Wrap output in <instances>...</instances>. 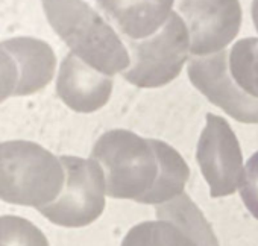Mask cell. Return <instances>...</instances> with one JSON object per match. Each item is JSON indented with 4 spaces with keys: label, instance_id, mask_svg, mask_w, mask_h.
<instances>
[{
    "label": "cell",
    "instance_id": "5",
    "mask_svg": "<svg viewBox=\"0 0 258 246\" xmlns=\"http://www.w3.org/2000/svg\"><path fill=\"white\" fill-rule=\"evenodd\" d=\"M59 160L66 170L64 189L52 204L38 211L58 226H87L97 220L105 210V172L93 158L62 155Z\"/></svg>",
    "mask_w": 258,
    "mask_h": 246
},
{
    "label": "cell",
    "instance_id": "16",
    "mask_svg": "<svg viewBox=\"0 0 258 246\" xmlns=\"http://www.w3.org/2000/svg\"><path fill=\"white\" fill-rule=\"evenodd\" d=\"M0 246H49L44 232L20 216H0Z\"/></svg>",
    "mask_w": 258,
    "mask_h": 246
},
{
    "label": "cell",
    "instance_id": "17",
    "mask_svg": "<svg viewBox=\"0 0 258 246\" xmlns=\"http://www.w3.org/2000/svg\"><path fill=\"white\" fill-rule=\"evenodd\" d=\"M238 190L244 207L258 220V151L247 160Z\"/></svg>",
    "mask_w": 258,
    "mask_h": 246
},
{
    "label": "cell",
    "instance_id": "3",
    "mask_svg": "<svg viewBox=\"0 0 258 246\" xmlns=\"http://www.w3.org/2000/svg\"><path fill=\"white\" fill-rule=\"evenodd\" d=\"M90 158L96 160L106 181V195L143 204L160 175V158L152 139L127 130H111L94 143Z\"/></svg>",
    "mask_w": 258,
    "mask_h": 246
},
{
    "label": "cell",
    "instance_id": "18",
    "mask_svg": "<svg viewBox=\"0 0 258 246\" xmlns=\"http://www.w3.org/2000/svg\"><path fill=\"white\" fill-rule=\"evenodd\" d=\"M19 67L16 59L0 47V103L14 96L19 85Z\"/></svg>",
    "mask_w": 258,
    "mask_h": 246
},
{
    "label": "cell",
    "instance_id": "4",
    "mask_svg": "<svg viewBox=\"0 0 258 246\" xmlns=\"http://www.w3.org/2000/svg\"><path fill=\"white\" fill-rule=\"evenodd\" d=\"M131 66L123 79L140 88H158L176 79L188 59L190 32L178 13H172L167 23L152 37L126 40Z\"/></svg>",
    "mask_w": 258,
    "mask_h": 246
},
{
    "label": "cell",
    "instance_id": "6",
    "mask_svg": "<svg viewBox=\"0 0 258 246\" xmlns=\"http://www.w3.org/2000/svg\"><path fill=\"white\" fill-rule=\"evenodd\" d=\"M196 160L211 198L229 196L240 189L244 176L243 154L231 125L223 117L207 114V125L198 142Z\"/></svg>",
    "mask_w": 258,
    "mask_h": 246
},
{
    "label": "cell",
    "instance_id": "8",
    "mask_svg": "<svg viewBox=\"0 0 258 246\" xmlns=\"http://www.w3.org/2000/svg\"><path fill=\"white\" fill-rule=\"evenodd\" d=\"M229 52L193 56L187 73L191 84L216 106L240 123L258 125V99L247 96L229 75Z\"/></svg>",
    "mask_w": 258,
    "mask_h": 246
},
{
    "label": "cell",
    "instance_id": "10",
    "mask_svg": "<svg viewBox=\"0 0 258 246\" xmlns=\"http://www.w3.org/2000/svg\"><path fill=\"white\" fill-rule=\"evenodd\" d=\"M106 19L126 37L145 40L157 34L172 16L175 0H96Z\"/></svg>",
    "mask_w": 258,
    "mask_h": 246
},
{
    "label": "cell",
    "instance_id": "13",
    "mask_svg": "<svg viewBox=\"0 0 258 246\" xmlns=\"http://www.w3.org/2000/svg\"><path fill=\"white\" fill-rule=\"evenodd\" d=\"M155 214L161 220H169L178 225L198 246H220L204 213L187 193L179 195L170 202L157 205Z\"/></svg>",
    "mask_w": 258,
    "mask_h": 246
},
{
    "label": "cell",
    "instance_id": "19",
    "mask_svg": "<svg viewBox=\"0 0 258 246\" xmlns=\"http://www.w3.org/2000/svg\"><path fill=\"white\" fill-rule=\"evenodd\" d=\"M252 20H253V26L258 32V0H253L252 2Z\"/></svg>",
    "mask_w": 258,
    "mask_h": 246
},
{
    "label": "cell",
    "instance_id": "15",
    "mask_svg": "<svg viewBox=\"0 0 258 246\" xmlns=\"http://www.w3.org/2000/svg\"><path fill=\"white\" fill-rule=\"evenodd\" d=\"M234 82L250 97L258 99V38L238 40L228 55Z\"/></svg>",
    "mask_w": 258,
    "mask_h": 246
},
{
    "label": "cell",
    "instance_id": "9",
    "mask_svg": "<svg viewBox=\"0 0 258 246\" xmlns=\"http://www.w3.org/2000/svg\"><path fill=\"white\" fill-rule=\"evenodd\" d=\"M112 78L85 64L72 52L62 59L56 94L73 111L90 114L103 108L112 94Z\"/></svg>",
    "mask_w": 258,
    "mask_h": 246
},
{
    "label": "cell",
    "instance_id": "2",
    "mask_svg": "<svg viewBox=\"0 0 258 246\" xmlns=\"http://www.w3.org/2000/svg\"><path fill=\"white\" fill-rule=\"evenodd\" d=\"M66 170L58 157L28 140L0 143V199L37 210L62 192Z\"/></svg>",
    "mask_w": 258,
    "mask_h": 246
},
{
    "label": "cell",
    "instance_id": "14",
    "mask_svg": "<svg viewBox=\"0 0 258 246\" xmlns=\"http://www.w3.org/2000/svg\"><path fill=\"white\" fill-rule=\"evenodd\" d=\"M120 246H198L178 225L169 220H148L133 226Z\"/></svg>",
    "mask_w": 258,
    "mask_h": 246
},
{
    "label": "cell",
    "instance_id": "1",
    "mask_svg": "<svg viewBox=\"0 0 258 246\" xmlns=\"http://www.w3.org/2000/svg\"><path fill=\"white\" fill-rule=\"evenodd\" d=\"M46 19L72 53L97 72L114 76L131 66L114 28L84 0H41Z\"/></svg>",
    "mask_w": 258,
    "mask_h": 246
},
{
    "label": "cell",
    "instance_id": "12",
    "mask_svg": "<svg viewBox=\"0 0 258 246\" xmlns=\"http://www.w3.org/2000/svg\"><path fill=\"white\" fill-rule=\"evenodd\" d=\"M154 148L160 158V175L155 187L146 196L143 204L163 205L184 193L190 178V167L176 149L163 140L152 139Z\"/></svg>",
    "mask_w": 258,
    "mask_h": 246
},
{
    "label": "cell",
    "instance_id": "7",
    "mask_svg": "<svg viewBox=\"0 0 258 246\" xmlns=\"http://www.w3.org/2000/svg\"><path fill=\"white\" fill-rule=\"evenodd\" d=\"M176 10L190 32L193 56L219 53L238 35L241 26L238 0H176Z\"/></svg>",
    "mask_w": 258,
    "mask_h": 246
},
{
    "label": "cell",
    "instance_id": "11",
    "mask_svg": "<svg viewBox=\"0 0 258 246\" xmlns=\"http://www.w3.org/2000/svg\"><path fill=\"white\" fill-rule=\"evenodd\" d=\"M17 63L19 85L14 96H31L46 88L53 79L56 56L53 49L43 40L16 37L0 43Z\"/></svg>",
    "mask_w": 258,
    "mask_h": 246
}]
</instances>
